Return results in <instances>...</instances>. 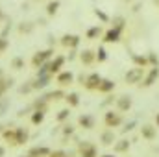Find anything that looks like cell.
Here are the masks:
<instances>
[{"label": "cell", "mask_w": 159, "mask_h": 157, "mask_svg": "<svg viewBox=\"0 0 159 157\" xmlns=\"http://www.w3.org/2000/svg\"><path fill=\"white\" fill-rule=\"evenodd\" d=\"M52 54H54V50H52V48L43 50V52H37V54L34 56V59H32V65H34V67H41V65H44V63L52 57Z\"/></svg>", "instance_id": "obj_5"}, {"label": "cell", "mask_w": 159, "mask_h": 157, "mask_svg": "<svg viewBox=\"0 0 159 157\" xmlns=\"http://www.w3.org/2000/svg\"><path fill=\"white\" fill-rule=\"evenodd\" d=\"M63 63H65V57H63V56H56V59H54L52 63H48V70H50V74L59 72L61 67H63Z\"/></svg>", "instance_id": "obj_17"}, {"label": "cell", "mask_w": 159, "mask_h": 157, "mask_svg": "<svg viewBox=\"0 0 159 157\" xmlns=\"http://www.w3.org/2000/svg\"><path fill=\"white\" fill-rule=\"evenodd\" d=\"M78 152H80V157H98V148L89 142V141H81L78 144Z\"/></svg>", "instance_id": "obj_2"}, {"label": "cell", "mask_w": 159, "mask_h": 157, "mask_svg": "<svg viewBox=\"0 0 159 157\" xmlns=\"http://www.w3.org/2000/svg\"><path fill=\"white\" fill-rule=\"evenodd\" d=\"M104 122H106V126L107 128H119L120 124L124 122V118H122V115L120 113H117V111H107L106 115H104Z\"/></svg>", "instance_id": "obj_3"}, {"label": "cell", "mask_w": 159, "mask_h": 157, "mask_svg": "<svg viewBox=\"0 0 159 157\" xmlns=\"http://www.w3.org/2000/svg\"><path fill=\"white\" fill-rule=\"evenodd\" d=\"M28 142V131L24 128H15V146Z\"/></svg>", "instance_id": "obj_15"}, {"label": "cell", "mask_w": 159, "mask_h": 157, "mask_svg": "<svg viewBox=\"0 0 159 157\" xmlns=\"http://www.w3.org/2000/svg\"><path fill=\"white\" fill-rule=\"evenodd\" d=\"M129 146H131V142H129L128 139H119V141L113 142V150H115V154H128Z\"/></svg>", "instance_id": "obj_9"}, {"label": "cell", "mask_w": 159, "mask_h": 157, "mask_svg": "<svg viewBox=\"0 0 159 157\" xmlns=\"http://www.w3.org/2000/svg\"><path fill=\"white\" fill-rule=\"evenodd\" d=\"M141 137L144 141H154L157 137V126H154V124H143L141 126Z\"/></svg>", "instance_id": "obj_4"}, {"label": "cell", "mask_w": 159, "mask_h": 157, "mask_svg": "<svg viewBox=\"0 0 159 157\" xmlns=\"http://www.w3.org/2000/svg\"><path fill=\"white\" fill-rule=\"evenodd\" d=\"M78 124H80V128H83V129H93L94 124H96V120H94L93 115H81L78 118Z\"/></svg>", "instance_id": "obj_13"}, {"label": "cell", "mask_w": 159, "mask_h": 157, "mask_svg": "<svg viewBox=\"0 0 159 157\" xmlns=\"http://www.w3.org/2000/svg\"><path fill=\"white\" fill-rule=\"evenodd\" d=\"M6 107H7V102H6V100H0V115L6 111Z\"/></svg>", "instance_id": "obj_38"}, {"label": "cell", "mask_w": 159, "mask_h": 157, "mask_svg": "<svg viewBox=\"0 0 159 157\" xmlns=\"http://www.w3.org/2000/svg\"><path fill=\"white\" fill-rule=\"evenodd\" d=\"M131 59H133V63L137 65V67H148V57L146 56H137V54H133L131 56Z\"/></svg>", "instance_id": "obj_21"}, {"label": "cell", "mask_w": 159, "mask_h": 157, "mask_svg": "<svg viewBox=\"0 0 159 157\" xmlns=\"http://www.w3.org/2000/svg\"><path fill=\"white\" fill-rule=\"evenodd\" d=\"M57 7H59V0H54V2H50L46 6V13L48 15H56L57 13Z\"/></svg>", "instance_id": "obj_27"}, {"label": "cell", "mask_w": 159, "mask_h": 157, "mask_svg": "<svg viewBox=\"0 0 159 157\" xmlns=\"http://www.w3.org/2000/svg\"><path fill=\"white\" fill-rule=\"evenodd\" d=\"M120 41V30L117 28H111L109 32L104 34V43H119Z\"/></svg>", "instance_id": "obj_18"}, {"label": "cell", "mask_w": 159, "mask_h": 157, "mask_svg": "<svg viewBox=\"0 0 159 157\" xmlns=\"http://www.w3.org/2000/svg\"><path fill=\"white\" fill-rule=\"evenodd\" d=\"M61 98H65V92H63V91H52V92H48V94L44 96L46 102H48V100H61Z\"/></svg>", "instance_id": "obj_22"}, {"label": "cell", "mask_w": 159, "mask_h": 157, "mask_svg": "<svg viewBox=\"0 0 159 157\" xmlns=\"http://www.w3.org/2000/svg\"><path fill=\"white\" fill-rule=\"evenodd\" d=\"M124 24H126V19H124V17H115V19H113V28H117L120 32H122Z\"/></svg>", "instance_id": "obj_28"}, {"label": "cell", "mask_w": 159, "mask_h": 157, "mask_svg": "<svg viewBox=\"0 0 159 157\" xmlns=\"http://www.w3.org/2000/svg\"><path fill=\"white\" fill-rule=\"evenodd\" d=\"M80 61H81L83 65H93V63L96 61V54H94L93 50H83V52L80 54Z\"/></svg>", "instance_id": "obj_16"}, {"label": "cell", "mask_w": 159, "mask_h": 157, "mask_svg": "<svg viewBox=\"0 0 159 157\" xmlns=\"http://www.w3.org/2000/svg\"><path fill=\"white\" fill-rule=\"evenodd\" d=\"M94 15H96V17H98L102 22H107V20H109V17H107V15H106L102 9H94Z\"/></svg>", "instance_id": "obj_34"}, {"label": "cell", "mask_w": 159, "mask_h": 157, "mask_svg": "<svg viewBox=\"0 0 159 157\" xmlns=\"http://www.w3.org/2000/svg\"><path fill=\"white\" fill-rule=\"evenodd\" d=\"M146 57H148V65H152V67H157L159 65V57L154 54V52H150Z\"/></svg>", "instance_id": "obj_31"}, {"label": "cell", "mask_w": 159, "mask_h": 157, "mask_svg": "<svg viewBox=\"0 0 159 157\" xmlns=\"http://www.w3.org/2000/svg\"><path fill=\"white\" fill-rule=\"evenodd\" d=\"M133 126H135V122H129V124H126V128H122V133H126V131H131V129H133Z\"/></svg>", "instance_id": "obj_37"}, {"label": "cell", "mask_w": 159, "mask_h": 157, "mask_svg": "<svg viewBox=\"0 0 159 157\" xmlns=\"http://www.w3.org/2000/svg\"><path fill=\"white\" fill-rule=\"evenodd\" d=\"M115 89V81L113 79H100V83H98V89L96 91H100V92H111Z\"/></svg>", "instance_id": "obj_19"}, {"label": "cell", "mask_w": 159, "mask_h": 157, "mask_svg": "<svg viewBox=\"0 0 159 157\" xmlns=\"http://www.w3.org/2000/svg\"><path fill=\"white\" fill-rule=\"evenodd\" d=\"M2 137H4L6 141H9V144L15 146V129H4V131H2Z\"/></svg>", "instance_id": "obj_25"}, {"label": "cell", "mask_w": 159, "mask_h": 157, "mask_svg": "<svg viewBox=\"0 0 159 157\" xmlns=\"http://www.w3.org/2000/svg\"><path fill=\"white\" fill-rule=\"evenodd\" d=\"M72 81H74V74H72L70 70H63V72H59V74H57V83H59L61 87L70 85Z\"/></svg>", "instance_id": "obj_14"}, {"label": "cell", "mask_w": 159, "mask_h": 157, "mask_svg": "<svg viewBox=\"0 0 159 157\" xmlns=\"http://www.w3.org/2000/svg\"><path fill=\"white\" fill-rule=\"evenodd\" d=\"M48 157H67V152H63V150H56V152H50V155Z\"/></svg>", "instance_id": "obj_35"}, {"label": "cell", "mask_w": 159, "mask_h": 157, "mask_svg": "<svg viewBox=\"0 0 159 157\" xmlns=\"http://www.w3.org/2000/svg\"><path fill=\"white\" fill-rule=\"evenodd\" d=\"M50 152H52V150H50L48 146H34V148H30L28 155L30 157H48Z\"/></svg>", "instance_id": "obj_12"}, {"label": "cell", "mask_w": 159, "mask_h": 157, "mask_svg": "<svg viewBox=\"0 0 159 157\" xmlns=\"http://www.w3.org/2000/svg\"><path fill=\"white\" fill-rule=\"evenodd\" d=\"M6 155V148H4V146H0V157H4Z\"/></svg>", "instance_id": "obj_39"}, {"label": "cell", "mask_w": 159, "mask_h": 157, "mask_svg": "<svg viewBox=\"0 0 159 157\" xmlns=\"http://www.w3.org/2000/svg\"><path fill=\"white\" fill-rule=\"evenodd\" d=\"M2 131H4V128H2V124H0V133H2Z\"/></svg>", "instance_id": "obj_42"}, {"label": "cell", "mask_w": 159, "mask_h": 157, "mask_svg": "<svg viewBox=\"0 0 159 157\" xmlns=\"http://www.w3.org/2000/svg\"><path fill=\"white\" fill-rule=\"evenodd\" d=\"M128 2H131V0H128Z\"/></svg>", "instance_id": "obj_44"}, {"label": "cell", "mask_w": 159, "mask_h": 157, "mask_svg": "<svg viewBox=\"0 0 159 157\" xmlns=\"http://www.w3.org/2000/svg\"><path fill=\"white\" fill-rule=\"evenodd\" d=\"M117 141V135H115V131L109 128V129H104L102 133H100V142L104 144V146H113V142Z\"/></svg>", "instance_id": "obj_8"}, {"label": "cell", "mask_w": 159, "mask_h": 157, "mask_svg": "<svg viewBox=\"0 0 159 157\" xmlns=\"http://www.w3.org/2000/svg\"><path fill=\"white\" fill-rule=\"evenodd\" d=\"M0 19H2V11H0Z\"/></svg>", "instance_id": "obj_43"}, {"label": "cell", "mask_w": 159, "mask_h": 157, "mask_svg": "<svg viewBox=\"0 0 159 157\" xmlns=\"http://www.w3.org/2000/svg\"><path fill=\"white\" fill-rule=\"evenodd\" d=\"M100 157H115L113 154H104V155H100Z\"/></svg>", "instance_id": "obj_41"}, {"label": "cell", "mask_w": 159, "mask_h": 157, "mask_svg": "<svg viewBox=\"0 0 159 157\" xmlns=\"http://www.w3.org/2000/svg\"><path fill=\"white\" fill-rule=\"evenodd\" d=\"M100 34H102V28L100 26H93V28L87 30V39H96Z\"/></svg>", "instance_id": "obj_24"}, {"label": "cell", "mask_w": 159, "mask_h": 157, "mask_svg": "<svg viewBox=\"0 0 159 157\" xmlns=\"http://www.w3.org/2000/svg\"><path fill=\"white\" fill-rule=\"evenodd\" d=\"M61 44H63L65 48L74 50V48L80 44V37H78V35H69V34H67V35H63V37H61Z\"/></svg>", "instance_id": "obj_10"}, {"label": "cell", "mask_w": 159, "mask_h": 157, "mask_svg": "<svg viewBox=\"0 0 159 157\" xmlns=\"http://www.w3.org/2000/svg\"><path fill=\"white\" fill-rule=\"evenodd\" d=\"M32 30H34V24H32V22H22V24L19 26V32H20V34H30Z\"/></svg>", "instance_id": "obj_29"}, {"label": "cell", "mask_w": 159, "mask_h": 157, "mask_svg": "<svg viewBox=\"0 0 159 157\" xmlns=\"http://www.w3.org/2000/svg\"><path fill=\"white\" fill-rule=\"evenodd\" d=\"M28 157H30V155H28Z\"/></svg>", "instance_id": "obj_45"}, {"label": "cell", "mask_w": 159, "mask_h": 157, "mask_svg": "<svg viewBox=\"0 0 159 157\" xmlns=\"http://www.w3.org/2000/svg\"><path fill=\"white\" fill-rule=\"evenodd\" d=\"M157 79H159V69L157 67H152L150 72L144 74V78H143V87H152Z\"/></svg>", "instance_id": "obj_7"}, {"label": "cell", "mask_w": 159, "mask_h": 157, "mask_svg": "<svg viewBox=\"0 0 159 157\" xmlns=\"http://www.w3.org/2000/svg\"><path fill=\"white\" fill-rule=\"evenodd\" d=\"M6 48H7V41L4 39V37H0V54H2Z\"/></svg>", "instance_id": "obj_36"}, {"label": "cell", "mask_w": 159, "mask_h": 157, "mask_svg": "<svg viewBox=\"0 0 159 157\" xmlns=\"http://www.w3.org/2000/svg\"><path fill=\"white\" fill-rule=\"evenodd\" d=\"M65 100H67L69 107H78V105H80V96H78V92H69V94H65Z\"/></svg>", "instance_id": "obj_20"}, {"label": "cell", "mask_w": 159, "mask_h": 157, "mask_svg": "<svg viewBox=\"0 0 159 157\" xmlns=\"http://www.w3.org/2000/svg\"><path fill=\"white\" fill-rule=\"evenodd\" d=\"M143 78H144V69H143V67H133V69H129V70L126 72V76H124V79H126L128 85L141 83Z\"/></svg>", "instance_id": "obj_1"}, {"label": "cell", "mask_w": 159, "mask_h": 157, "mask_svg": "<svg viewBox=\"0 0 159 157\" xmlns=\"http://www.w3.org/2000/svg\"><path fill=\"white\" fill-rule=\"evenodd\" d=\"M131 98L129 96H119L117 98V109H119L120 113H126V111H129L131 109Z\"/></svg>", "instance_id": "obj_11"}, {"label": "cell", "mask_w": 159, "mask_h": 157, "mask_svg": "<svg viewBox=\"0 0 159 157\" xmlns=\"http://www.w3.org/2000/svg\"><path fill=\"white\" fill-rule=\"evenodd\" d=\"M43 120H44V111H41V109H35V113L32 115V124L39 126Z\"/></svg>", "instance_id": "obj_23"}, {"label": "cell", "mask_w": 159, "mask_h": 157, "mask_svg": "<svg viewBox=\"0 0 159 157\" xmlns=\"http://www.w3.org/2000/svg\"><path fill=\"white\" fill-rule=\"evenodd\" d=\"M156 126H157V128H159V113H157V115H156Z\"/></svg>", "instance_id": "obj_40"}, {"label": "cell", "mask_w": 159, "mask_h": 157, "mask_svg": "<svg viewBox=\"0 0 159 157\" xmlns=\"http://www.w3.org/2000/svg\"><path fill=\"white\" fill-rule=\"evenodd\" d=\"M61 131H63V135H65V137H72V135H74V126H70V124H65Z\"/></svg>", "instance_id": "obj_33"}, {"label": "cell", "mask_w": 159, "mask_h": 157, "mask_svg": "<svg viewBox=\"0 0 159 157\" xmlns=\"http://www.w3.org/2000/svg\"><path fill=\"white\" fill-rule=\"evenodd\" d=\"M96 59H98L100 63L107 59V52H106V48H104V46H100V48H98V52H96Z\"/></svg>", "instance_id": "obj_30"}, {"label": "cell", "mask_w": 159, "mask_h": 157, "mask_svg": "<svg viewBox=\"0 0 159 157\" xmlns=\"http://www.w3.org/2000/svg\"><path fill=\"white\" fill-rule=\"evenodd\" d=\"M100 79H102V76H100L98 72H93V74L85 76L83 85H85V89H89V91H96V89H98V83H100Z\"/></svg>", "instance_id": "obj_6"}, {"label": "cell", "mask_w": 159, "mask_h": 157, "mask_svg": "<svg viewBox=\"0 0 159 157\" xmlns=\"http://www.w3.org/2000/svg\"><path fill=\"white\" fill-rule=\"evenodd\" d=\"M69 117H70V107L61 109V111L56 115V120H57V122H65V120H69Z\"/></svg>", "instance_id": "obj_26"}, {"label": "cell", "mask_w": 159, "mask_h": 157, "mask_svg": "<svg viewBox=\"0 0 159 157\" xmlns=\"http://www.w3.org/2000/svg\"><path fill=\"white\" fill-rule=\"evenodd\" d=\"M11 65H13V69L20 70V69H24V59H22V57H15V59L11 61Z\"/></svg>", "instance_id": "obj_32"}]
</instances>
